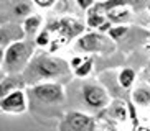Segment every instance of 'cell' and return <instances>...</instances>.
Returning a JSON list of instances; mask_svg holds the SVG:
<instances>
[{"instance_id": "cell-23", "label": "cell", "mask_w": 150, "mask_h": 131, "mask_svg": "<svg viewBox=\"0 0 150 131\" xmlns=\"http://www.w3.org/2000/svg\"><path fill=\"white\" fill-rule=\"evenodd\" d=\"M33 3L36 7H40V8H50V7H53L56 3V0H33Z\"/></svg>"}, {"instance_id": "cell-16", "label": "cell", "mask_w": 150, "mask_h": 131, "mask_svg": "<svg viewBox=\"0 0 150 131\" xmlns=\"http://www.w3.org/2000/svg\"><path fill=\"white\" fill-rule=\"evenodd\" d=\"M93 66H94L93 57L88 56V59H86L79 67L74 69V75H78V77H88V75L91 74V70H93Z\"/></svg>"}, {"instance_id": "cell-11", "label": "cell", "mask_w": 150, "mask_h": 131, "mask_svg": "<svg viewBox=\"0 0 150 131\" xmlns=\"http://www.w3.org/2000/svg\"><path fill=\"white\" fill-rule=\"evenodd\" d=\"M132 100L139 107H147L150 105V87L147 85H140L132 92Z\"/></svg>"}, {"instance_id": "cell-27", "label": "cell", "mask_w": 150, "mask_h": 131, "mask_svg": "<svg viewBox=\"0 0 150 131\" xmlns=\"http://www.w3.org/2000/svg\"><path fill=\"white\" fill-rule=\"evenodd\" d=\"M149 85H150V77H149Z\"/></svg>"}, {"instance_id": "cell-26", "label": "cell", "mask_w": 150, "mask_h": 131, "mask_svg": "<svg viewBox=\"0 0 150 131\" xmlns=\"http://www.w3.org/2000/svg\"><path fill=\"white\" fill-rule=\"evenodd\" d=\"M4 22H5V18H4V17H2V15H0V26L4 25Z\"/></svg>"}, {"instance_id": "cell-3", "label": "cell", "mask_w": 150, "mask_h": 131, "mask_svg": "<svg viewBox=\"0 0 150 131\" xmlns=\"http://www.w3.org/2000/svg\"><path fill=\"white\" fill-rule=\"evenodd\" d=\"M33 56V44L30 41H13L5 49V59H4V70L10 74L22 72Z\"/></svg>"}, {"instance_id": "cell-7", "label": "cell", "mask_w": 150, "mask_h": 131, "mask_svg": "<svg viewBox=\"0 0 150 131\" xmlns=\"http://www.w3.org/2000/svg\"><path fill=\"white\" fill-rule=\"evenodd\" d=\"M28 108V97L22 88H15L8 92L7 95L0 100V111L5 113H23Z\"/></svg>"}, {"instance_id": "cell-5", "label": "cell", "mask_w": 150, "mask_h": 131, "mask_svg": "<svg viewBox=\"0 0 150 131\" xmlns=\"http://www.w3.org/2000/svg\"><path fill=\"white\" fill-rule=\"evenodd\" d=\"M81 98H83L84 107L91 111L106 108L110 102L107 90L96 82H84L81 85Z\"/></svg>"}, {"instance_id": "cell-1", "label": "cell", "mask_w": 150, "mask_h": 131, "mask_svg": "<svg viewBox=\"0 0 150 131\" xmlns=\"http://www.w3.org/2000/svg\"><path fill=\"white\" fill-rule=\"evenodd\" d=\"M27 67L28 75L40 82H54L56 79L66 77L71 69V66L66 61H63L59 57L46 56V54L33 57V61Z\"/></svg>"}, {"instance_id": "cell-6", "label": "cell", "mask_w": 150, "mask_h": 131, "mask_svg": "<svg viewBox=\"0 0 150 131\" xmlns=\"http://www.w3.org/2000/svg\"><path fill=\"white\" fill-rule=\"evenodd\" d=\"M51 33H58L61 36V39H66L69 41L71 38H76V36H81L84 31V25L74 18H59V20H54V22L50 23V26H46Z\"/></svg>"}, {"instance_id": "cell-22", "label": "cell", "mask_w": 150, "mask_h": 131, "mask_svg": "<svg viewBox=\"0 0 150 131\" xmlns=\"http://www.w3.org/2000/svg\"><path fill=\"white\" fill-rule=\"evenodd\" d=\"M86 59H88V56H74V57H73V59H71V61H69V66H71V69L74 70L76 67H79V66L83 64L84 61H86Z\"/></svg>"}, {"instance_id": "cell-24", "label": "cell", "mask_w": 150, "mask_h": 131, "mask_svg": "<svg viewBox=\"0 0 150 131\" xmlns=\"http://www.w3.org/2000/svg\"><path fill=\"white\" fill-rule=\"evenodd\" d=\"M4 59H5V49L0 46V66L4 64Z\"/></svg>"}, {"instance_id": "cell-10", "label": "cell", "mask_w": 150, "mask_h": 131, "mask_svg": "<svg viewBox=\"0 0 150 131\" xmlns=\"http://www.w3.org/2000/svg\"><path fill=\"white\" fill-rule=\"evenodd\" d=\"M107 20L112 22L114 25H125L130 20V10L129 7H115L106 12Z\"/></svg>"}, {"instance_id": "cell-12", "label": "cell", "mask_w": 150, "mask_h": 131, "mask_svg": "<svg viewBox=\"0 0 150 131\" xmlns=\"http://www.w3.org/2000/svg\"><path fill=\"white\" fill-rule=\"evenodd\" d=\"M140 0H106V2H101V3H96L93 8L96 10H110L115 8V7H130V5H137Z\"/></svg>"}, {"instance_id": "cell-15", "label": "cell", "mask_w": 150, "mask_h": 131, "mask_svg": "<svg viewBox=\"0 0 150 131\" xmlns=\"http://www.w3.org/2000/svg\"><path fill=\"white\" fill-rule=\"evenodd\" d=\"M51 43H53V36H51V31H50L48 28H43L35 38V44L36 46H40V48L51 46Z\"/></svg>"}, {"instance_id": "cell-8", "label": "cell", "mask_w": 150, "mask_h": 131, "mask_svg": "<svg viewBox=\"0 0 150 131\" xmlns=\"http://www.w3.org/2000/svg\"><path fill=\"white\" fill-rule=\"evenodd\" d=\"M59 131H94V120L81 111H69L63 120Z\"/></svg>"}, {"instance_id": "cell-9", "label": "cell", "mask_w": 150, "mask_h": 131, "mask_svg": "<svg viewBox=\"0 0 150 131\" xmlns=\"http://www.w3.org/2000/svg\"><path fill=\"white\" fill-rule=\"evenodd\" d=\"M43 17L41 15H28L23 20L22 30L25 35H38L43 28Z\"/></svg>"}, {"instance_id": "cell-20", "label": "cell", "mask_w": 150, "mask_h": 131, "mask_svg": "<svg viewBox=\"0 0 150 131\" xmlns=\"http://www.w3.org/2000/svg\"><path fill=\"white\" fill-rule=\"evenodd\" d=\"M10 43H13L12 41V36L8 35V31H7L5 26H0V46H4V44L8 46Z\"/></svg>"}, {"instance_id": "cell-19", "label": "cell", "mask_w": 150, "mask_h": 131, "mask_svg": "<svg viewBox=\"0 0 150 131\" xmlns=\"http://www.w3.org/2000/svg\"><path fill=\"white\" fill-rule=\"evenodd\" d=\"M13 13L17 15V17H28V15L31 13V7L28 3H25V2L17 3L13 7Z\"/></svg>"}, {"instance_id": "cell-4", "label": "cell", "mask_w": 150, "mask_h": 131, "mask_svg": "<svg viewBox=\"0 0 150 131\" xmlns=\"http://www.w3.org/2000/svg\"><path fill=\"white\" fill-rule=\"evenodd\" d=\"M76 49L81 52H102V54H109L115 49L114 39L109 36L102 35L101 31H91V33H84L76 39Z\"/></svg>"}, {"instance_id": "cell-13", "label": "cell", "mask_w": 150, "mask_h": 131, "mask_svg": "<svg viewBox=\"0 0 150 131\" xmlns=\"http://www.w3.org/2000/svg\"><path fill=\"white\" fill-rule=\"evenodd\" d=\"M135 82V70L130 67H124L119 72V85L122 88H130Z\"/></svg>"}, {"instance_id": "cell-2", "label": "cell", "mask_w": 150, "mask_h": 131, "mask_svg": "<svg viewBox=\"0 0 150 131\" xmlns=\"http://www.w3.org/2000/svg\"><path fill=\"white\" fill-rule=\"evenodd\" d=\"M30 98L33 105L43 108L61 107L64 103V90L59 82H38L30 88Z\"/></svg>"}, {"instance_id": "cell-25", "label": "cell", "mask_w": 150, "mask_h": 131, "mask_svg": "<svg viewBox=\"0 0 150 131\" xmlns=\"http://www.w3.org/2000/svg\"><path fill=\"white\" fill-rule=\"evenodd\" d=\"M5 77H7V70H2V69H0V84L5 80Z\"/></svg>"}, {"instance_id": "cell-21", "label": "cell", "mask_w": 150, "mask_h": 131, "mask_svg": "<svg viewBox=\"0 0 150 131\" xmlns=\"http://www.w3.org/2000/svg\"><path fill=\"white\" fill-rule=\"evenodd\" d=\"M76 3L81 10H89L96 5V0H76Z\"/></svg>"}, {"instance_id": "cell-18", "label": "cell", "mask_w": 150, "mask_h": 131, "mask_svg": "<svg viewBox=\"0 0 150 131\" xmlns=\"http://www.w3.org/2000/svg\"><path fill=\"white\" fill-rule=\"evenodd\" d=\"M110 115L117 120H125L127 118V107L122 103V102H115L110 108Z\"/></svg>"}, {"instance_id": "cell-17", "label": "cell", "mask_w": 150, "mask_h": 131, "mask_svg": "<svg viewBox=\"0 0 150 131\" xmlns=\"http://www.w3.org/2000/svg\"><path fill=\"white\" fill-rule=\"evenodd\" d=\"M127 31H129V26L127 25H114L109 31H107V36H109L110 39L117 41V39H120L125 33H127Z\"/></svg>"}, {"instance_id": "cell-14", "label": "cell", "mask_w": 150, "mask_h": 131, "mask_svg": "<svg viewBox=\"0 0 150 131\" xmlns=\"http://www.w3.org/2000/svg\"><path fill=\"white\" fill-rule=\"evenodd\" d=\"M107 22V15H102V12H97V10H94V12H91L88 15V20H86V25L91 26V28H94V30H101L102 25Z\"/></svg>"}]
</instances>
